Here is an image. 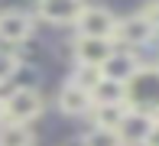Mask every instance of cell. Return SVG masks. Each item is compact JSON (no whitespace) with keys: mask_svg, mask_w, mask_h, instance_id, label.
Instances as JSON below:
<instances>
[{"mask_svg":"<svg viewBox=\"0 0 159 146\" xmlns=\"http://www.w3.org/2000/svg\"><path fill=\"white\" fill-rule=\"evenodd\" d=\"M124 104L127 111L159 117V65H140L133 71V78L124 84Z\"/></svg>","mask_w":159,"mask_h":146,"instance_id":"obj_1","label":"cell"},{"mask_svg":"<svg viewBox=\"0 0 159 146\" xmlns=\"http://www.w3.org/2000/svg\"><path fill=\"white\" fill-rule=\"evenodd\" d=\"M42 114V94L36 88H16L10 98H3V123L30 127V120Z\"/></svg>","mask_w":159,"mask_h":146,"instance_id":"obj_2","label":"cell"},{"mask_svg":"<svg viewBox=\"0 0 159 146\" xmlns=\"http://www.w3.org/2000/svg\"><path fill=\"white\" fill-rule=\"evenodd\" d=\"M78 36H88V39H111L114 42V29H117V16L104 7H81L75 20Z\"/></svg>","mask_w":159,"mask_h":146,"instance_id":"obj_3","label":"cell"},{"mask_svg":"<svg viewBox=\"0 0 159 146\" xmlns=\"http://www.w3.org/2000/svg\"><path fill=\"white\" fill-rule=\"evenodd\" d=\"M159 123V117L153 114H140V111H127V117L120 120L117 127V136L124 146H143L146 143V136L153 133V127Z\"/></svg>","mask_w":159,"mask_h":146,"instance_id":"obj_4","label":"cell"},{"mask_svg":"<svg viewBox=\"0 0 159 146\" xmlns=\"http://www.w3.org/2000/svg\"><path fill=\"white\" fill-rule=\"evenodd\" d=\"M156 36L153 23H149L143 13H133V16L127 20H117V29H114V42H120V46H146L149 39Z\"/></svg>","mask_w":159,"mask_h":146,"instance_id":"obj_5","label":"cell"},{"mask_svg":"<svg viewBox=\"0 0 159 146\" xmlns=\"http://www.w3.org/2000/svg\"><path fill=\"white\" fill-rule=\"evenodd\" d=\"M33 36V16L20 10H7L0 13V42L7 46H16V42H26Z\"/></svg>","mask_w":159,"mask_h":146,"instance_id":"obj_6","label":"cell"},{"mask_svg":"<svg viewBox=\"0 0 159 146\" xmlns=\"http://www.w3.org/2000/svg\"><path fill=\"white\" fill-rule=\"evenodd\" d=\"M136 68H140V62H136L133 52H127V49H114L111 58L101 65V78H107V81H117V84H127L130 78H133Z\"/></svg>","mask_w":159,"mask_h":146,"instance_id":"obj_7","label":"cell"},{"mask_svg":"<svg viewBox=\"0 0 159 146\" xmlns=\"http://www.w3.org/2000/svg\"><path fill=\"white\" fill-rule=\"evenodd\" d=\"M114 42L111 39H88V36H78L75 39V58L78 65H91V68H101V65L111 58Z\"/></svg>","mask_w":159,"mask_h":146,"instance_id":"obj_8","label":"cell"},{"mask_svg":"<svg viewBox=\"0 0 159 146\" xmlns=\"http://www.w3.org/2000/svg\"><path fill=\"white\" fill-rule=\"evenodd\" d=\"M81 0H39V16L46 20V23H55V26H62V23H75L78 20V13H81Z\"/></svg>","mask_w":159,"mask_h":146,"instance_id":"obj_9","label":"cell"},{"mask_svg":"<svg viewBox=\"0 0 159 146\" xmlns=\"http://www.w3.org/2000/svg\"><path fill=\"white\" fill-rule=\"evenodd\" d=\"M59 111L71 114V117L91 114V94L81 91V88H75V84H65L62 91H59Z\"/></svg>","mask_w":159,"mask_h":146,"instance_id":"obj_10","label":"cell"},{"mask_svg":"<svg viewBox=\"0 0 159 146\" xmlns=\"http://www.w3.org/2000/svg\"><path fill=\"white\" fill-rule=\"evenodd\" d=\"M91 117H94V127L114 130V133H117L120 120L127 117V104H101V107H91Z\"/></svg>","mask_w":159,"mask_h":146,"instance_id":"obj_11","label":"cell"},{"mask_svg":"<svg viewBox=\"0 0 159 146\" xmlns=\"http://www.w3.org/2000/svg\"><path fill=\"white\" fill-rule=\"evenodd\" d=\"M101 104H124V84L101 78L91 88V107H101Z\"/></svg>","mask_w":159,"mask_h":146,"instance_id":"obj_12","label":"cell"},{"mask_svg":"<svg viewBox=\"0 0 159 146\" xmlns=\"http://www.w3.org/2000/svg\"><path fill=\"white\" fill-rule=\"evenodd\" d=\"M0 146H33L30 127H20V123H0Z\"/></svg>","mask_w":159,"mask_h":146,"instance_id":"obj_13","label":"cell"},{"mask_svg":"<svg viewBox=\"0 0 159 146\" xmlns=\"http://www.w3.org/2000/svg\"><path fill=\"white\" fill-rule=\"evenodd\" d=\"M101 81V68H91V65H75V71H71V81L75 88H81V91L91 94V88Z\"/></svg>","mask_w":159,"mask_h":146,"instance_id":"obj_14","label":"cell"},{"mask_svg":"<svg viewBox=\"0 0 159 146\" xmlns=\"http://www.w3.org/2000/svg\"><path fill=\"white\" fill-rule=\"evenodd\" d=\"M84 146H124V143H120V136L114 133V130L94 127L91 133H84Z\"/></svg>","mask_w":159,"mask_h":146,"instance_id":"obj_15","label":"cell"},{"mask_svg":"<svg viewBox=\"0 0 159 146\" xmlns=\"http://www.w3.org/2000/svg\"><path fill=\"white\" fill-rule=\"evenodd\" d=\"M16 71H20V55L10 52V49H0V84L10 81Z\"/></svg>","mask_w":159,"mask_h":146,"instance_id":"obj_16","label":"cell"},{"mask_svg":"<svg viewBox=\"0 0 159 146\" xmlns=\"http://www.w3.org/2000/svg\"><path fill=\"white\" fill-rule=\"evenodd\" d=\"M143 146H159V123L153 127V133L146 136V143H143Z\"/></svg>","mask_w":159,"mask_h":146,"instance_id":"obj_17","label":"cell"},{"mask_svg":"<svg viewBox=\"0 0 159 146\" xmlns=\"http://www.w3.org/2000/svg\"><path fill=\"white\" fill-rule=\"evenodd\" d=\"M0 123H3V98H0Z\"/></svg>","mask_w":159,"mask_h":146,"instance_id":"obj_18","label":"cell"}]
</instances>
